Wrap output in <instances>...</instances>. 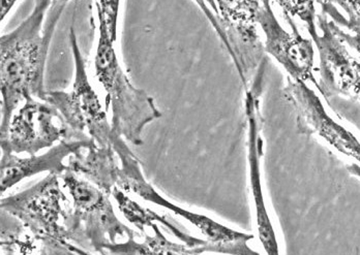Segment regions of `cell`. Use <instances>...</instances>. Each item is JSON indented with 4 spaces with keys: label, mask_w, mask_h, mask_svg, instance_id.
<instances>
[{
    "label": "cell",
    "mask_w": 360,
    "mask_h": 255,
    "mask_svg": "<svg viewBox=\"0 0 360 255\" xmlns=\"http://www.w3.org/2000/svg\"><path fill=\"white\" fill-rule=\"evenodd\" d=\"M69 0H34L21 24L0 39L1 138L21 103L45 100V70L55 27Z\"/></svg>",
    "instance_id": "obj_1"
},
{
    "label": "cell",
    "mask_w": 360,
    "mask_h": 255,
    "mask_svg": "<svg viewBox=\"0 0 360 255\" xmlns=\"http://www.w3.org/2000/svg\"><path fill=\"white\" fill-rule=\"evenodd\" d=\"M96 76L106 92V111L111 109L112 129L135 146L143 145L145 126L162 117L155 100L146 91L131 84L120 65L109 32L98 26Z\"/></svg>",
    "instance_id": "obj_2"
},
{
    "label": "cell",
    "mask_w": 360,
    "mask_h": 255,
    "mask_svg": "<svg viewBox=\"0 0 360 255\" xmlns=\"http://www.w3.org/2000/svg\"><path fill=\"white\" fill-rule=\"evenodd\" d=\"M59 175L49 173L27 190L1 200V210L16 217L41 244L44 254H89L72 245L65 219L70 203L59 184Z\"/></svg>",
    "instance_id": "obj_3"
},
{
    "label": "cell",
    "mask_w": 360,
    "mask_h": 255,
    "mask_svg": "<svg viewBox=\"0 0 360 255\" xmlns=\"http://www.w3.org/2000/svg\"><path fill=\"white\" fill-rule=\"evenodd\" d=\"M63 188L72 197V207L65 219V226L72 243H77L90 254H106L108 244L117 243L118 238L135 237V233L120 221L104 190L79 175L67 170L61 174Z\"/></svg>",
    "instance_id": "obj_4"
},
{
    "label": "cell",
    "mask_w": 360,
    "mask_h": 255,
    "mask_svg": "<svg viewBox=\"0 0 360 255\" xmlns=\"http://www.w3.org/2000/svg\"><path fill=\"white\" fill-rule=\"evenodd\" d=\"M114 151L120 157V168L118 169L117 186L126 192L134 193L142 200L168 209L177 216L190 222L206 237L208 242L217 247V254L235 255H256L252 250L249 242L254 236L245 233L237 232L224 224L214 221L205 215L197 214L186 210L181 207L171 203L162 197L145 179L140 168L139 160L129 150L126 140H120L114 145Z\"/></svg>",
    "instance_id": "obj_5"
},
{
    "label": "cell",
    "mask_w": 360,
    "mask_h": 255,
    "mask_svg": "<svg viewBox=\"0 0 360 255\" xmlns=\"http://www.w3.org/2000/svg\"><path fill=\"white\" fill-rule=\"evenodd\" d=\"M70 43L75 61L72 89L69 92L47 91L44 102L53 105L74 133L89 136L98 146H112L116 133L107 118L106 110L90 84L74 28L70 30Z\"/></svg>",
    "instance_id": "obj_6"
},
{
    "label": "cell",
    "mask_w": 360,
    "mask_h": 255,
    "mask_svg": "<svg viewBox=\"0 0 360 255\" xmlns=\"http://www.w3.org/2000/svg\"><path fill=\"white\" fill-rule=\"evenodd\" d=\"M89 138V136L74 133L53 105L44 100H32L24 103L14 114L8 133L0 138V145L4 153L34 155L61 140Z\"/></svg>",
    "instance_id": "obj_7"
},
{
    "label": "cell",
    "mask_w": 360,
    "mask_h": 255,
    "mask_svg": "<svg viewBox=\"0 0 360 255\" xmlns=\"http://www.w3.org/2000/svg\"><path fill=\"white\" fill-rule=\"evenodd\" d=\"M317 22L322 34L311 37L319 53L318 90L328 103L335 98L355 102L360 98V63L333 32L331 20L326 14L317 15Z\"/></svg>",
    "instance_id": "obj_8"
},
{
    "label": "cell",
    "mask_w": 360,
    "mask_h": 255,
    "mask_svg": "<svg viewBox=\"0 0 360 255\" xmlns=\"http://www.w3.org/2000/svg\"><path fill=\"white\" fill-rule=\"evenodd\" d=\"M260 1L257 22L264 32L265 52L282 65L292 80L311 83L317 87L318 81L314 76L313 41L302 37L292 18L285 16L292 28V32H287L276 19L269 0Z\"/></svg>",
    "instance_id": "obj_9"
},
{
    "label": "cell",
    "mask_w": 360,
    "mask_h": 255,
    "mask_svg": "<svg viewBox=\"0 0 360 255\" xmlns=\"http://www.w3.org/2000/svg\"><path fill=\"white\" fill-rule=\"evenodd\" d=\"M284 96L295 112L298 133L320 136L335 150L360 164L359 140L327 114L319 96L307 83L288 78Z\"/></svg>",
    "instance_id": "obj_10"
},
{
    "label": "cell",
    "mask_w": 360,
    "mask_h": 255,
    "mask_svg": "<svg viewBox=\"0 0 360 255\" xmlns=\"http://www.w3.org/2000/svg\"><path fill=\"white\" fill-rule=\"evenodd\" d=\"M261 81H257L245 89V116L248 120V148H249L250 181L259 239L269 255H278V239L276 230L265 204L261 181V157L263 154V140L261 136L262 116L260 111Z\"/></svg>",
    "instance_id": "obj_11"
},
{
    "label": "cell",
    "mask_w": 360,
    "mask_h": 255,
    "mask_svg": "<svg viewBox=\"0 0 360 255\" xmlns=\"http://www.w3.org/2000/svg\"><path fill=\"white\" fill-rule=\"evenodd\" d=\"M94 140H65L51 147L47 153L30 157H18L15 153L2 152L0 164V189L1 193L18 184L22 180L37 174L54 173L60 176L68 170L65 159L82 152L83 149L96 146Z\"/></svg>",
    "instance_id": "obj_12"
},
{
    "label": "cell",
    "mask_w": 360,
    "mask_h": 255,
    "mask_svg": "<svg viewBox=\"0 0 360 255\" xmlns=\"http://www.w3.org/2000/svg\"><path fill=\"white\" fill-rule=\"evenodd\" d=\"M111 195L115 200L118 209L124 214V216L126 217L127 221L133 223L136 228H139L143 234L146 228L153 230L155 235L161 234V230H160L157 224L161 223L173 236L176 237L177 239L184 242V244L190 246V247L197 248V249L201 251V254H206V252L212 254V244L207 240L204 241V240L195 238V237L186 234V232L180 230L174 224L170 223L165 217L160 216L159 214L153 212V211L143 208V207L140 206L139 204L136 203L133 200L129 199L126 191L122 190L118 186H115L113 188Z\"/></svg>",
    "instance_id": "obj_13"
},
{
    "label": "cell",
    "mask_w": 360,
    "mask_h": 255,
    "mask_svg": "<svg viewBox=\"0 0 360 255\" xmlns=\"http://www.w3.org/2000/svg\"><path fill=\"white\" fill-rule=\"evenodd\" d=\"M89 152L75 154L70 157L68 170L86 178L98 188L111 195L112 190L117 186V174L120 166L116 164L112 146L92 147Z\"/></svg>",
    "instance_id": "obj_14"
},
{
    "label": "cell",
    "mask_w": 360,
    "mask_h": 255,
    "mask_svg": "<svg viewBox=\"0 0 360 255\" xmlns=\"http://www.w3.org/2000/svg\"><path fill=\"white\" fill-rule=\"evenodd\" d=\"M317 1L321 6L322 12L331 18V27L335 34L360 55V25L352 23L342 16L338 8L333 6V2L328 0H317Z\"/></svg>",
    "instance_id": "obj_15"
},
{
    "label": "cell",
    "mask_w": 360,
    "mask_h": 255,
    "mask_svg": "<svg viewBox=\"0 0 360 255\" xmlns=\"http://www.w3.org/2000/svg\"><path fill=\"white\" fill-rule=\"evenodd\" d=\"M284 12L285 16L298 18L306 24L309 35L318 34L316 26L315 0H274Z\"/></svg>",
    "instance_id": "obj_16"
},
{
    "label": "cell",
    "mask_w": 360,
    "mask_h": 255,
    "mask_svg": "<svg viewBox=\"0 0 360 255\" xmlns=\"http://www.w3.org/2000/svg\"><path fill=\"white\" fill-rule=\"evenodd\" d=\"M120 1L122 0H98L96 2L98 26L104 27L114 41H117Z\"/></svg>",
    "instance_id": "obj_17"
},
{
    "label": "cell",
    "mask_w": 360,
    "mask_h": 255,
    "mask_svg": "<svg viewBox=\"0 0 360 255\" xmlns=\"http://www.w3.org/2000/svg\"><path fill=\"white\" fill-rule=\"evenodd\" d=\"M195 1L197 2L206 18L210 20L212 27L216 30L217 35H219V39H221L226 47L227 41H226L225 34H224L221 23L219 21V12H217L216 0H195Z\"/></svg>",
    "instance_id": "obj_18"
},
{
    "label": "cell",
    "mask_w": 360,
    "mask_h": 255,
    "mask_svg": "<svg viewBox=\"0 0 360 255\" xmlns=\"http://www.w3.org/2000/svg\"><path fill=\"white\" fill-rule=\"evenodd\" d=\"M341 6L348 15V20L360 25V0H328Z\"/></svg>",
    "instance_id": "obj_19"
},
{
    "label": "cell",
    "mask_w": 360,
    "mask_h": 255,
    "mask_svg": "<svg viewBox=\"0 0 360 255\" xmlns=\"http://www.w3.org/2000/svg\"><path fill=\"white\" fill-rule=\"evenodd\" d=\"M17 0H0V16H1V21H4V18L8 16L10 11L12 10L14 4H16Z\"/></svg>",
    "instance_id": "obj_20"
},
{
    "label": "cell",
    "mask_w": 360,
    "mask_h": 255,
    "mask_svg": "<svg viewBox=\"0 0 360 255\" xmlns=\"http://www.w3.org/2000/svg\"><path fill=\"white\" fill-rule=\"evenodd\" d=\"M347 170H348L351 175L355 176V177L359 178L360 179V166H359V164H350V166H347Z\"/></svg>",
    "instance_id": "obj_21"
}]
</instances>
